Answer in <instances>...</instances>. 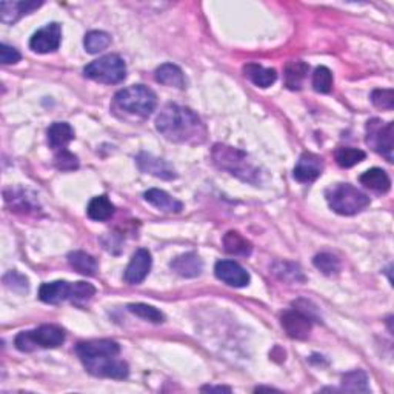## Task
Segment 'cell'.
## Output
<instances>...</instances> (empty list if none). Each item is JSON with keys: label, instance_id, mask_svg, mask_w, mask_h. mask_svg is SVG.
I'll return each instance as SVG.
<instances>
[{"label": "cell", "instance_id": "1", "mask_svg": "<svg viewBox=\"0 0 394 394\" xmlns=\"http://www.w3.org/2000/svg\"><path fill=\"white\" fill-rule=\"evenodd\" d=\"M156 128L166 140L175 144H204L208 136L206 126L188 106L168 104L159 112Z\"/></svg>", "mask_w": 394, "mask_h": 394}, {"label": "cell", "instance_id": "2", "mask_svg": "<svg viewBox=\"0 0 394 394\" xmlns=\"http://www.w3.org/2000/svg\"><path fill=\"white\" fill-rule=\"evenodd\" d=\"M77 356L90 375L96 377L125 379L130 375V366L120 359V346L115 340H88L76 346Z\"/></svg>", "mask_w": 394, "mask_h": 394}, {"label": "cell", "instance_id": "3", "mask_svg": "<svg viewBox=\"0 0 394 394\" xmlns=\"http://www.w3.org/2000/svg\"><path fill=\"white\" fill-rule=\"evenodd\" d=\"M157 106L155 91L145 85H132L120 90L112 100V110L120 111L124 116L146 119Z\"/></svg>", "mask_w": 394, "mask_h": 394}, {"label": "cell", "instance_id": "4", "mask_svg": "<svg viewBox=\"0 0 394 394\" xmlns=\"http://www.w3.org/2000/svg\"><path fill=\"white\" fill-rule=\"evenodd\" d=\"M213 162L216 164L217 168L228 171L230 175L236 176L244 182L257 184L259 180V170L251 164V160L246 156V152L237 148H233L228 145H215L211 151Z\"/></svg>", "mask_w": 394, "mask_h": 394}, {"label": "cell", "instance_id": "5", "mask_svg": "<svg viewBox=\"0 0 394 394\" xmlns=\"http://www.w3.org/2000/svg\"><path fill=\"white\" fill-rule=\"evenodd\" d=\"M330 208L340 216H355L370 205V197L350 184H336L325 193Z\"/></svg>", "mask_w": 394, "mask_h": 394}, {"label": "cell", "instance_id": "6", "mask_svg": "<svg viewBox=\"0 0 394 394\" xmlns=\"http://www.w3.org/2000/svg\"><path fill=\"white\" fill-rule=\"evenodd\" d=\"M65 342V331L57 325H42L36 330L19 333L14 345L19 351L30 353L36 348H57Z\"/></svg>", "mask_w": 394, "mask_h": 394}, {"label": "cell", "instance_id": "7", "mask_svg": "<svg viewBox=\"0 0 394 394\" xmlns=\"http://www.w3.org/2000/svg\"><path fill=\"white\" fill-rule=\"evenodd\" d=\"M83 75L85 77L95 80V82L115 85L120 83L126 77V65L120 56L108 55L86 65L83 68Z\"/></svg>", "mask_w": 394, "mask_h": 394}, {"label": "cell", "instance_id": "8", "mask_svg": "<svg viewBox=\"0 0 394 394\" xmlns=\"http://www.w3.org/2000/svg\"><path fill=\"white\" fill-rule=\"evenodd\" d=\"M393 122L384 124L380 119H371L366 124V145L371 150H375L377 155L384 156L388 162H393Z\"/></svg>", "mask_w": 394, "mask_h": 394}, {"label": "cell", "instance_id": "9", "mask_svg": "<svg viewBox=\"0 0 394 394\" xmlns=\"http://www.w3.org/2000/svg\"><path fill=\"white\" fill-rule=\"evenodd\" d=\"M280 325H282L286 335L296 340L308 339L313 328L311 317L299 308L284 311L280 316Z\"/></svg>", "mask_w": 394, "mask_h": 394}, {"label": "cell", "instance_id": "10", "mask_svg": "<svg viewBox=\"0 0 394 394\" xmlns=\"http://www.w3.org/2000/svg\"><path fill=\"white\" fill-rule=\"evenodd\" d=\"M60 42H62V26L57 22L45 25L37 32L32 35L30 40V48L39 52V55H46L59 50Z\"/></svg>", "mask_w": 394, "mask_h": 394}, {"label": "cell", "instance_id": "11", "mask_svg": "<svg viewBox=\"0 0 394 394\" xmlns=\"http://www.w3.org/2000/svg\"><path fill=\"white\" fill-rule=\"evenodd\" d=\"M215 273L219 280L235 288H244L250 284L248 271L235 260H219L215 266Z\"/></svg>", "mask_w": 394, "mask_h": 394}, {"label": "cell", "instance_id": "12", "mask_svg": "<svg viewBox=\"0 0 394 394\" xmlns=\"http://www.w3.org/2000/svg\"><path fill=\"white\" fill-rule=\"evenodd\" d=\"M324 171V159L315 155V152H304L299 157V162L295 168L293 176L300 184H311L322 175Z\"/></svg>", "mask_w": 394, "mask_h": 394}, {"label": "cell", "instance_id": "13", "mask_svg": "<svg viewBox=\"0 0 394 394\" xmlns=\"http://www.w3.org/2000/svg\"><path fill=\"white\" fill-rule=\"evenodd\" d=\"M152 265V259L148 250L140 248L137 250L135 255H132L128 266L125 270V282L130 285H137L140 282H144L145 277L150 275Z\"/></svg>", "mask_w": 394, "mask_h": 394}, {"label": "cell", "instance_id": "14", "mask_svg": "<svg viewBox=\"0 0 394 394\" xmlns=\"http://www.w3.org/2000/svg\"><path fill=\"white\" fill-rule=\"evenodd\" d=\"M136 162L139 165L140 171L146 173V175L156 176L159 179H165V180H171L177 177L175 168H173L168 162H165V160L151 155H146V152H140L136 159Z\"/></svg>", "mask_w": 394, "mask_h": 394}, {"label": "cell", "instance_id": "15", "mask_svg": "<svg viewBox=\"0 0 394 394\" xmlns=\"http://www.w3.org/2000/svg\"><path fill=\"white\" fill-rule=\"evenodd\" d=\"M42 5L43 2H35V0H30V2H2L0 3V20L3 23L12 25L23 16L31 14Z\"/></svg>", "mask_w": 394, "mask_h": 394}, {"label": "cell", "instance_id": "16", "mask_svg": "<svg viewBox=\"0 0 394 394\" xmlns=\"http://www.w3.org/2000/svg\"><path fill=\"white\" fill-rule=\"evenodd\" d=\"M171 270L176 273V275L182 277H197L202 275L204 271V262L196 253H185V255H180L176 259L171 260Z\"/></svg>", "mask_w": 394, "mask_h": 394}, {"label": "cell", "instance_id": "17", "mask_svg": "<svg viewBox=\"0 0 394 394\" xmlns=\"http://www.w3.org/2000/svg\"><path fill=\"white\" fill-rule=\"evenodd\" d=\"M72 291V284L65 282V280H56V282L43 284L39 288V299L45 304L56 305L63 302V300H70Z\"/></svg>", "mask_w": 394, "mask_h": 394}, {"label": "cell", "instance_id": "18", "mask_svg": "<svg viewBox=\"0 0 394 394\" xmlns=\"http://www.w3.org/2000/svg\"><path fill=\"white\" fill-rule=\"evenodd\" d=\"M144 197L150 205L164 213H180L184 210V204L179 202L177 199L170 196L168 193L164 190H157V188L148 190L144 195Z\"/></svg>", "mask_w": 394, "mask_h": 394}, {"label": "cell", "instance_id": "19", "mask_svg": "<svg viewBox=\"0 0 394 394\" xmlns=\"http://www.w3.org/2000/svg\"><path fill=\"white\" fill-rule=\"evenodd\" d=\"M46 136H48V144L51 148L59 151L66 148V145L75 139V130L66 122H55L46 131Z\"/></svg>", "mask_w": 394, "mask_h": 394}, {"label": "cell", "instance_id": "20", "mask_svg": "<svg viewBox=\"0 0 394 394\" xmlns=\"http://www.w3.org/2000/svg\"><path fill=\"white\" fill-rule=\"evenodd\" d=\"M244 75L250 79L259 88H268L277 80V72L273 68H264L259 63H246L244 66Z\"/></svg>", "mask_w": 394, "mask_h": 394}, {"label": "cell", "instance_id": "21", "mask_svg": "<svg viewBox=\"0 0 394 394\" xmlns=\"http://www.w3.org/2000/svg\"><path fill=\"white\" fill-rule=\"evenodd\" d=\"M156 80L159 83L166 85V86H173V88H179L184 90L186 86V79L184 71L179 68V66L173 65V63H164L160 65L159 68L155 72Z\"/></svg>", "mask_w": 394, "mask_h": 394}, {"label": "cell", "instance_id": "22", "mask_svg": "<svg viewBox=\"0 0 394 394\" xmlns=\"http://www.w3.org/2000/svg\"><path fill=\"white\" fill-rule=\"evenodd\" d=\"M308 71H310L308 63L302 62V60H293V62L286 63L284 71L286 88L293 91L302 88V83L306 75H308Z\"/></svg>", "mask_w": 394, "mask_h": 394}, {"label": "cell", "instance_id": "23", "mask_svg": "<svg viewBox=\"0 0 394 394\" xmlns=\"http://www.w3.org/2000/svg\"><path fill=\"white\" fill-rule=\"evenodd\" d=\"M359 180L366 188L380 193V195H385V193H388L391 188V180L388 175L380 168H371L365 171Z\"/></svg>", "mask_w": 394, "mask_h": 394}, {"label": "cell", "instance_id": "24", "mask_svg": "<svg viewBox=\"0 0 394 394\" xmlns=\"http://www.w3.org/2000/svg\"><path fill=\"white\" fill-rule=\"evenodd\" d=\"M70 266L82 276H96L99 270L97 260L85 251H72L68 255Z\"/></svg>", "mask_w": 394, "mask_h": 394}, {"label": "cell", "instance_id": "25", "mask_svg": "<svg viewBox=\"0 0 394 394\" xmlns=\"http://www.w3.org/2000/svg\"><path fill=\"white\" fill-rule=\"evenodd\" d=\"M224 248L233 256H250L253 245L237 231H228L224 236Z\"/></svg>", "mask_w": 394, "mask_h": 394}, {"label": "cell", "instance_id": "26", "mask_svg": "<svg viewBox=\"0 0 394 394\" xmlns=\"http://www.w3.org/2000/svg\"><path fill=\"white\" fill-rule=\"evenodd\" d=\"M86 215H88L91 220L104 222V220H108L115 215V205L111 204V200L106 196H97L88 204Z\"/></svg>", "mask_w": 394, "mask_h": 394}, {"label": "cell", "instance_id": "27", "mask_svg": "<svg viewBox=\"0 0 394 394\" xmlns=\"http://www.w3.org/2000/svg\"><path fill=\"white\" fill-rule=\"evenodd\" d=\"M342 390L350 393H370L368 377L362 370L346 373L342 377Z\"/></svg>", "mask_w": 394, "mask_h": 394}, {"label": "cell", "instance_id": "28", "mask_svg": "<svg viewBox=\"0 0 394 394\" xmlns=\"http://www.w3.org/2000/svg\"><path fill=\"white\" fill-rule=\"evenodd\" d=\"M83 45L90 55H97V52L106 50L111 45V36L105 31H90L85 36Z\"/></svg>", "mask_w": 394, "mask_h": 394}, {"label": "cell", "instance_id": "29", "mask_svg": "<svg viewBox=\"0 0 394 394\" xmlns=\"http://www.w3.org/2000/svg\"><path fill=\"white\" fill-rule=\"evenodd\" d=\"M335 157H336V162L339 166H342V168H351V166L362 162V160L366 157V155L362 150L345 146V148L336 150Z\"/></svg>", "mask_w": 394, "mask_h": 394}, {"label": "cell", "instance_id": "30", "mask_svg": "<svg viewBox=\"0 0 394 394\" xmlns=\"http://www.w3.org/2000/svg\"><path fill=\"white\" fill-rule=\"evenodd\" d=\"M313 264L326 276L337 275L340 271V260L336 256L330 255V253H320V255L313 259Z\"/></svg>", "mask_w": 394, "mask_h": 394}, {"label": "cell", "instance_id": "31", "mask_svg": "<svg viewBox=\"0 0 394 394\" xmlns=\"http://www.w3.org/2000/svg\"><path fill=\"white\" fill-rule=\"evenodd\" d=\"M128 310L132 313V315H136L137 317L144 320H150L152 324H162L165 320V316L162 313L155 308V306L146 304H130Z\"/></svg>", "mask_w": 394, "mask_h": 394}, {"label": "cell", "instance_id": "32", "mask_svg": "<svg viewBox=\"0 0 394 394\" xmlns=\"http://www.w3.org/2000/svg\"><path fill=\"white\" fill-rule=\"evenodd\" d=\"M333 82H335V79H333V72L326 68V66H319L316 68L315 75H313V88L317 92H330L333 88Z\"/></svg>", "mask_w": 394, "mask_h": 394}, {"label": "cell", "instance_id": "33", "mask_svg": "<svg viewBox=\"0 0 394 394\" xmlns=\"http://www.w3.org/2000/svg\"><path fill=\"white\" fill-rule=\"evenodd\" d=\"M96 295V288L88 282H76L72 284V291L70 300L76 305H82Z\"/></svg>", "mask_w": 394, "mask_h": 394}, {"label": "cell", "instance_id": "34", "mask_svg": "<svg viewBox=\"0 0 394 394\" xmlns=\"http://www.w3.org/2000/svg\"><path fill=\"white\" fill-rule=\"evenodd\" d=\"M3 284L8 290L16 293H28V279L17 271H10L3 276Z\"/></svg>", "mask_w": 394, "mask_h": 394}, {"label": "cell", "instance_id": "35", "mask_svg": "<svg viewBox=\"0 0 394 394\" xmlns=\"http://www.w3.org/2000/svg\"><path fill=\"white\" fill-rule=\"evenodd\" d=\"M275 273L282 280H288V277H291L290 280H293V282H295V280H296V284L297 282H304V280H305V276L302 275V271H300L299 266L293 265V264L280 262V264H277L275 266Z\"/></svg>", "mask_w": 394, "mask_h": 394}, {"label": "cell", "instance_id": "36", "mask_svg": "<svg viewBox=\"0 0 394 394\" xmlns=\"http://www.w3.org/2000/svg\"><path fill=\"white\" fill-rule=\"evenodd\" d=\"M371 102L376 108L393 110L394 108V91L393 90H375L371 92Z\"/></svg>", "mask_w": 394, "mask_h": 394}, {"label": "cell", "instance_id": "37", "mask_svg": "<svg viewBox=\"0 0 394 394\" xmlns=\"http://www.w3.org/2000/svg\"><path fill=\"white\" fill-rule=\"evenodd\" d=\"M55 162L56 166L59 170L62 171H71V170H76L79 166V160L77 157L72 155L71 151H68L66 148L63 150H59L56 152V157H55Z\"/></svg>", "mask_w": 394, "mask_h": 394}, {"label": "cell", "instance_id": "38", "mask_svg": "<svg viewBox=\"0 0 394 394\" xmlns=\"http://www.w3.org/2000/svg\"><path fill=\"white\" fill-rule=\"evenodd\" d=\"M20 60V52L12 48V46L2 43L0 45V62L3 65H12V63H17Z\"/></svg>", "mask_w": 394, "mask_h": 394}, {"label": "cell", "instance_id": "39", "mask_svg": "<svg viewBox=\"0 0 394 394\" xmlns=\"http://www.w3.org/2000/svg\"><path fill=\"white\" fill-rule=\"evenodd\" d=\"M202 391H226V393H231V388H228V386H213V385H208V386H202Z\"/></svg>", "mask_w": 394, "mask_h": 394}]
</instances>
